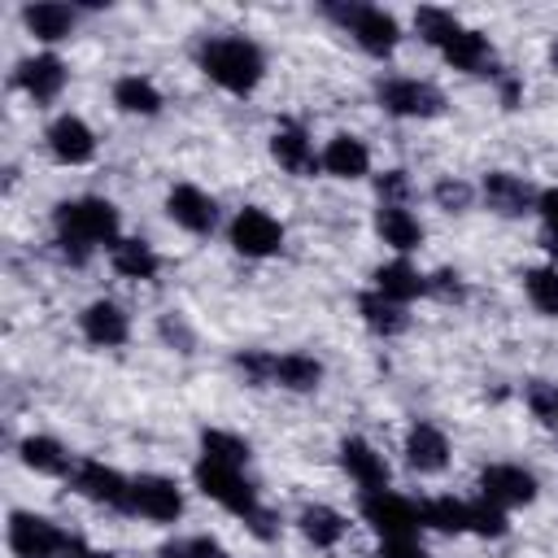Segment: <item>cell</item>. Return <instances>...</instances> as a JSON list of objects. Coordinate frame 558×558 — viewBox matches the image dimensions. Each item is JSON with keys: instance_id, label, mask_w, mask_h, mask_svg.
Returning a JSON list of instances; mask_svg holds the SVG:
<instances>
[{"instance_id": "cell-13", "label": "cell", "mask_w": 558, "mask_h": 558, "mask_svg": "<svg viewBox=\"0 0 558 558\" xmlns=\"http://www.w3.org/2000/svg\"><path fill=\"white\" fill-rule=\"evenodd\" d=\"M166 214H170L174 227H183V231H192V235H205V231H214V222H218L214 196L201 192L196 183H174L170 196H166Z\"/></svg>"}, {"instance_id": "cell-10", "label": "cell", "mask_w": 558, "mask_h": 558, "mask_svg": "<svg viewBox=\"0 0 558 558\" xmlns=\"http://www.w3.org/2000/svg\"><path fill=\"white\" fill-rule=\"evenodd\" d=\"M480 497L501 506V510H514V506H532L536 501V475L514 466V462H493L480 471Z\"/></svg>"}, {"instance_id": "cell-35", "label": "cell", "mask_w": 558, "mask_h": 558, "mask_svg": "<svg viewBox=\"0 0 558 558\" xmlns=\"http://www.w3.org/2000/svg\"><path fill=\"white\" fill-rule=\"evenodd\" d=\"M506 510L501 506H493V501H484V497H475V501H466V532H475V536H506Z\"/></svg>"}, {"instance_id": "cell-8", "label": "cell", "mask_w": 558, "mask_h": 558, "mask_svg": "<svg viewBox=\"0 0 558 558\" xmlns=\"http://www.w3.org/2000/svg\"><path fill=\"white\" fill-rule=\"evenodd\" d=\"M375 96L397 118H436L445 109V92L423 78H379Z\"/></svg>"}, {"instance_id": "cell-21", "label": "cell", "mask_w": 558, "mask_h": 558, "mask_svg": "<svg viewBox=\"0 0 558 558\" xmlns=\"http://www.w3.org/2000/svg\"><path fill=\"white\" fill-rule=\"evenodd\" d=\"M318 161H323V170L331 179H362L371 170V153H366V144L357 135H331L327 148L318 153Z\"/></svg>"}, {"instance_id": "cell-9", "label": "cell", "mask_w": 558, "mask_h": 558, "mask_svg": "<svg viewBox=\"0 0 558 558\" xmlns=\"http://www.w3.org/2000/svg\"><path fill=\"white\" fill-rule=\"evenodd\" d=\"M231 248L240 257H270L283 248V227L279 218H270L266 209L257 205H244L235 218H231Z\"/></svg>"}, {"instance_id": "cell-46", "label": "cell", "mask_w": 558, "mask_h": 558, "mask_svg": "<svg viewBox=\"0 0 558 558\" xmlns=\"http://www.w3.org/2000/svg\"><path fill=\"white\" fill-rule=\"evenodd\" d=\"M161 558H187V541H170V545H161Z\"/></svg>"}, {"instance_id": "cell-19", "label": "cell", "mask_w": 558, "mask_h": 558, "mask_svg": "<svg viewBox=\"0 0 558 558\" xmlns=\"http://www.w3.org/2000/svg\"><path fill=\"white\" fill-rule=\"evenodd\" d=\"M405 462H410L418 475L445 471V462H449V436H445L436 423H414V427L405 432Z\"/></svg>"}, {"instance_id": "cell-44", "label": "cell", "mask_w": 558, "mask_h": 558, "mask_svg": "<svg viewBox=\"0 0 558 558\" xmlns=\"http://www.w3.org/2000/svg\"><path fill=\"white\" fill-rule=\"evenodd\" d=\"M61 558H100V554H96V549H92L87 541H78V536H70V545L61 549Z\"/></svg>"}, {"instance_id": "cell-36", "label": "cell", "mask_w": 558, "mask_h": 558, "mask_svg": "<svg viewBox=\"0 0 558 558\" xmlns=\"http://www.w3.org/2000/svg\"><path fill=\"white\" fill-rule=\"evenodd\" d=\"M432 196H436V205H440L445 214H462V209H471V201H475V187H471L466 179H453V174H445V179L432 187Z\"/></svg>"}, {"instance_id": "cell-12", "label": "cell", "mask_w": 558, "mask_h": 558, "mask_svg": "<svg viewBox=\"0 0 558 558\" xmlns=\"http://www.w3.org/2000/svg\"><path fill=\"white\" fill-rule=\"evenodd\" d=\"M65 78H70V70H65V61L57 52H35V57L17 61V70H13V87H22L39 105L57 100L65 92Z\"/></svg>"}, {"instance_id": "cell-32", "label": "cell", "mask_w": 558, "mask_h": 558, "mask_svg": "<svg viewBox=\"0 0 558 558\" xmlns=\"http://www.w3.org/2000/svg\"><path fill=\"white\" fill-rule=\"evenodd\" d=\"M523 288H527V301L545 318H558V266H532L523 275Z\"/></svg>"}, {"instance_id": "cell-20", "label": "cell", "mask_w": 558, "mask_h": 558, "mask_svg": "<svg viewBox=\"0 0 558 558\" xmlns=\"http://www.w3.org/2000/svg\"><path fill=\"white\" fill-rule=\"evenodd\" d=\"M74 22H78V13H74V4H57V0H39V4H26L22 9V26L35 35V39H44V44H57V39H70V31H74Z\"/></svg>"}, {"instance_id": "cell-7", "label": "cell", "mask_w": 558, "mask_h": 558, "mask_svg": "<svg viewBox=\"0 0 558 558\" xmlns=\"http://www.w3.org/2000/svg\"><path fill=\"white\" fill-rule=\"evenodd\" d=\"M70 488H74L78 497L96 501V506H109V510L131 514V480H126V475H118L113 466L96 462V458L74 462V471H70Z\"/></svg>"}, {"instance_id": "cell-5", "label": "cell", "mask_w": 558, "mask_h": 558, "mask_svg": "<svg viewBox=\"0 0 558 558\" xmlns=\"http://www.w3.org/2000/svg\"><path fill=\"white\" fill-rule=\"evenodd\" d=\"M357 510H362V519H366L379 536H418V527H423V506L405 501V497L392 493V488H371V493H362Z\"/></svg>"}, {"instance_id": "cell-26", "label": "cell", "mask_w": 558, "mask_h": 558, "mask_svg": "<svg viewBox=\"0 0 558 558\" xmlns=\"http://www.w3.org/2000/svg\"><path fill=\"white\" fill-rule=\"evenodd\" d=\"M17 458H22V466H31L35 475H70V471H74V458H70L65 445L52 440V436H26V440L17 445Z\"/></svg>"}, {"instance_id": "cell-29", "label": "cell", "mask_w": 558, "mask_h": 558, "mask_svg": "<svg viewBox=\"0 0 558 558\" xmlns=\"http://www.w3.org/2000/svg\"><path fill=\"white\" fill-rule=\"evenodd\" d=\"M113 105H118L122 113L153 118V113L161 109V92H157L153 78H144V74H126V78L113 83Z\"/></svg>"}, {"instance_id": "cell-16", "label": "cell", "mask_w": 558, "mask_h": 558, "mask_svg": "<svg viewBox=\"0 0 558 558\" xmlns=\"http://www.w3.org/2000/svg\"><path fill=\"white\" fill-rule=\"evenodd\" d=\"M78 331L92 340V344H100V349H118V344H126V336H131V318H126V310L118 305V301H92L83 314H78Z\"/></svg>"}, {"instance_id": "cell-38", "label": "cell", "mask_w": 558, "mask_h": 558, "mask_svg": "<svg viewBox=\"0 0 558 558\" xmlns=\"http://www.w3.org/2000/svg\"><path fill=\"white\" fill-rule=\"evenodd\" d=\"M427 296H436V301L453 305V301H462V296H466V283H462V275H458V270L440 266V270H432V275H427Z\"/></svg>"}, {"instance_id": "cell-28", "label": "cell", "mask_w": 558, "mask_h": 558, "mask_svg": "<svg viewBox=\"0 0 558 558\" xmlns=\"http://www.w3.org/2000/svg\"><path fill=\"white\" fill-rule=\"evenodd\" d=\"M296 527H301V536H305L310 545L331 549V545H340V536L349 532V519H344L340 510H331V506H305L301 519H296Z\"/></svg>"}, {"instance_id": "cell-48", "label": "cell", "mask_w": 558, "mask_h": 558, "mask_svg": "<svg viewBox=\"0 0 558 558\" xmlns=\"http://www.w3.org/2000/svg\"><path fill=\"white\" fill-rule=\"evenodd\" d=\"M554 432H558V423H554Z\"/></svg>"}, {"instance_id": "cell-14", "label": "cell", "mask_w": 558, "mask_h": 558, "mask_svg": "<svg viewBox=\"0 0 558 558\" xmlns=\"http://www.w3.org/2000/svg\"><path fill=\"white\" fill-rule=\"evenodd\" d=\"M480 192H484L488 209L501 214V218H519V214L536 209V196H541V192H532L527 179H519L510 170H488L484 183H480Z\"/></svg>"}, {"instance_id": "cell-2", "label": "cell", "mask_w": 558, "mask_h": 558, "mask_svg": "<svg viewBox=\"0 0 558 558\" xmlns=\"http://www.w3.org/2000/svg\"><path fill=\"white\" fill-rule=\"evenodd\" d=\"M209 83H218L231 96H248L266 74V52L244 35H214L196 52Z\"/></svg>"}, {"instance_id": "cell-40", "label": "cell", "mask_w": 558, "mask_h": 558, "mask_svg": "<svg viewBox=\"0 0 558 558\" xmlns=\"http://www.w3.org/2000/svg\"><path fill=\"white\" fill-rule=\"evenodd\" d=\"M375 192H379V205H405V196H410L405 170H384V174L375 179Z\"/></svg>"}, {"instance_id": "cell-4", "label": "cell", "mask_w": 558, "mask_h": 558, "mask_svg": "<svg viewBox=\"0 0 558 558\" xmlns=\"http://www.w3.org/2000/svg\"><path fill=\"white\" fill-rule=\"evenodd\" d=\"M196 488L209 497V501H218L222 510H231V514H240L244 523L248 519H257L266 506H262V497H257V488L244 480V466H222V462H205V458H196Z\"/></svg>"}, {"instance_id": "cell-3", "label": "cell", "mask_w": 558, "mask_h": 558, "mask_svg": "<svg viewBox=\"0 0 558 558\" xmlns=\"http://www.w3.org/2000/svg\"><path fill=\"white\" fill-rule=\"evenodd\" d=\"M323 13H327L331 22H340V26L353 35V44H357L362 52H371V57H388V52L401 44L397 17L384 13V9H375V4H323Z\"/></svg>"}, {"instance_id": "cell-47", "label": "cell", "mask_w": 558, "mask_h": 558, "mask_svg": "<svg viewBox=\"0 0 558 558\" xmlns=\"http://www.w3.org/2000/svg\"><path fill=\"white\" fill-rule=\"evenodd\" d=\"M549 65H554V74H558V35H554V44H549Z\"/></svg>"}, {"instance_id": "cell-27", "label": "cell", "mask_w": 558, "mask_h": 558, "mask_svg": "<svg viewBox=\"0 0 558 558\" xmlns=\"http://www.w3.org/2000/svg\"><path fill=\"white\" fill-rule=\"evenodd\" d=\"M357 314H362V323H366L375 336H401V331L410 327L405 305L388 301V296H384V292H375V288L357 296Z\"/></svg>"}, {"instance_id": "cell-11", "label": "cell", "mask_w": 558, "mask_h": 558, "mask_svg": "<svg viewBox=\"0 0 558 558\" xmlns=\"http://www.w3.org/2000/svg\"><path fill=\"white\" fill-rule=\"evenodd\" d=\"M131 514H144L153 523H174L183 514V488L166 475H140L131 480Z\"/></svg>"}, {"instance_id": "cell-23", "label": "cell", "mask_w": 558, "mask_h": 558, "mask_svg": "<svg viewBox=\"0 0 558 558\" xmlns=\"http://www.w3.org/2000/svg\"><path fill=\"white\" fill-rule=\"evenodd\" d=\"M440 57H445L453 70H462V74H484V65H493V44H488V35L462 26L453 39H445Z\"/></svg>"}, {"instance_id": "cell-1", "label": "cell", "mask_w": 558, "mask_h": 558, "mask_svg": "<svg viewBox=\"0 0 558 558\" xmlns=\"http://www.w3.org/2000/svg\"><path fill=\"white\" fill-rule=\"evenodd\" d=\"M52 227H57L61 257L74 262V266H83V257L96 244H113L118 240V205L105 201V196H74V201H61L57 205Z\"/></svg>"}, {"instance_id": "cell-6", "label": "cell", "mask_w": 558, "mask_h": 558, "mask_svg": "<svg viewBox=\"0 0 558 558\" xmlns=\"http://www.w3.org/2000/svg\"><path fill=\"white\" fill-rule=\"evenodd\" d=\"M65 545H70V536L52 519H44L35 510H13L9 514V549H13V558H61Z\"/></svg>"}, {"instance_id": "cell-25", "label": "cell", "mask_w": 558, "mask_h": 558, "mask_svg": "<svg viewBox=\"0 0 558 558\" xmlns=\"http://www.w3.org/2000/svg\"><path fill=\"white\" fill-rule=\"evenodd\" d=\"M270 384L288 388V392H314L323 384V362L310 353H279L270 366Z\"/></svg>"}, {"instance_id": "cell-37", "label": "cell", "mask_w": 558, "mask_h": 558, "mask_svg": "<svg viewBox=\"0 0 558 558\" xmlns=\"http://www.w3.org/2000/svg\"><path fill=\"white\" fill-rule=\"evenodd\" d=\"M527 410H532L545 427H554V423H558V384L532 379V384H527Z\"/></svg>"}, {"instance_id": "cell-43", "label": "cell", "mask_w": 558, "mask_h": 558, "mask_svg": "<svg viewBox=\"0 0 558 558\" xmlns=\"http://www.w3.org/2000/svg\"><path fill=\"white\" fill-rule=\"evenodd\" d=\"M187 558H231L214 536H192L187 541Z\"/></svg>"}, {"instance_id": "cell-33", "label": "cell", "mask_w": 558, "mask_h": 558, "mask_svg": "<svg viewBox=\"0 0 558 558\" xmlns=\"http://www.w3.org/2000/svg\"><path fill=\"white\" fill-rule=\"evenodd\" d=\"M414 31L432 44V48H445V39H453L458 31H462V22L449 13V9H436V4H423L418 13H414Z\"/></svg>"}, {"instance_id": "cell-30", "label": "cell", "mask_w": 558, "mask_h": 558, "mask_svg": "<svg viewBox=\"0 0 558 558\" xmlns=\"http://www.w3.org/2000/svg\"><path fill=\"white\" fill-rule=\"evenodd\" d=\"M109 262H113V270L122 275V279H153L157 275V253H153V244H144V240H113L109 244Z\"/></svg>"}, {"instance_id": "cell-41", "label": "cell", "mask_w": 558, "mask_h": 558, "mask_svg": "<svg viewBox=\"0 0 558 558\" xmlns=\"http://www.w3.org/2000/svg\"><path fill=\"white\" fill-rule=\"evenodd\" d=\"M375 558H432L418 536H379Z\"/></svg>"}, {"instance_id": "cell-34", "label": "cell", "mask_w": 558, "mask_h": 558, "mask_svg": "<svg viewBox=\"0 0 558 558\" xmlns=\"http://www.w3.org/2000/svg\"><path fill=\"white\" fill-rule=\"evenodd\" d=\"M423 527L466 532V501H458V497H432V501H423Z\"/></svg>"}, {"instance_id": "cell-22", "label": "cell", "mask_w": 558, "mask_h": 558, "mask_svg": "<svg viewBox=\"0 0 558 558\" xmlns=\"http://www.w3.org/2000/svg\"><path fill=\"white\" fill-rule=\"evenodd\" d=\"M375 231H379V240H384L388 248H397V253H414V248L423 244V222H418L405 205H379V209H375Z\"/></svg>"}, {"instance_id": "cell-31", "label": "cell", "mask_w": 558, "mask_h": 558, "mask_svg": "<svg viewBox=\"0 0 558 558\" xmlns=\"http://www.w3.org/2000/svg\"><path fill=\"white\" fill-rule=\"evenodd\" d=\"M201 458L222 462V466H244L248 462V440H240L231 432H218V427H205L201 432Z\"/></svg>"}, {"instance_id": "cell-42", "label": "cell", "mask_w": 558, "mask_h": 558, "mask_svg": "<svg viewBox=\"0 0 558 558\" xmlns=\"http://www.w3.org/2000/svg\"><path fill=\"white\" fill-rule=\"evenodd\" d=\"M161 336H166V344H179V353H192V331H187V323L179 314L161 318Z\"/></svg>"}, {"instance_id": "cell-15", "label": "cell", "mask_w": 558, "mask_h": 558, "mask_svg": "<svg viewBox=\"0 0 558 558\" xmlns=\"http://www.w3.org/2000/svg\"><path fill=\"white\" fill-rule=\"evenodd\" d=\"M48 148H52V157L61 166H83V161L96 157V135L78 113H61L48 126Z\"/></svg>"}, {"instance_id": "cell-39", "label": "cell", "mask_w": 558, "mask_h": 558, "mask_svg": "<svg viewBox=\"0 0 558 558\" xmlns=\"http://www.w3.org/2000/svg\"><path fill=\"white\" fill-rule=\"evenodd\" d=\"M536 214H541V222H545V248L558 257V187H545V192L536 196Z\"/></svg>"}, {"instance_id": "cell-18", "label": "cell", "mask_w": 558, "mask_h": 558, "mask_svg": "<svg viewBox=\"0 0 558 558\" xmlns=\"http://www.w3.org/2000/svg\"><path fill=\"white\" fill-rule=\"evenodd\" d=\"M270 157H275L288 174H301V179H310L314 170H323V161H318L310 135H305L301 126H292V122L275 126V135H270Z\"/></svg>"}, {"instance_id": "cell-17", "label": "cell", "mask_w": 558, "mask_h": 558, "mask_svg": "<svg viewBox=\"0 0 558 558\" xmlns=\"http://www.w3.org/2000/svg\"><path fill=\"white\" fill-rule=\"evenodd\" d=\"M340 466L349 471L353 484H362V493L388 488V462H384V453H379L371 440H362V436H344V440H340Z\"/></svg>"}, {"instance_id": "cell-24", "label": "cell", "mask_w": 558, "mask_h": 558, "mask_svg": "<svg viewBox=\"0 0 558 558\" xmlns=\"http://www.w3.org/2000/svg\"><path fill=\"white\" fill-rule=\"evenodd\" d=\"M371 279H375V292H384V296L397 301V305H405V301H414V296H427V275H418L405 257L384 262Z\"/></svg>"}, {"instance_id": "cell-45", "label": "cell", "mask_w": 558, "mask_h": 558, "mask_svg": "<svg viewBox=\"0 0 558 558\" xmlns=\"http://www.w3.org/2000/svg\"><path fill=\"white\" fill-rule=\"evenodd\" d=\"M519 96H523V83H519L514 74H506V78H501V100H506V105H519Z\"/></svg>"}]
</instances>
